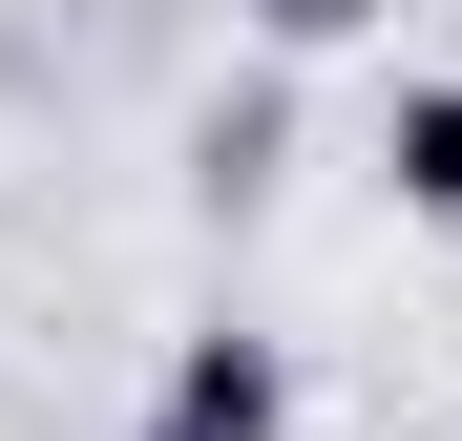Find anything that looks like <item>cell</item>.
<instances>
[{
  "mask_svg": "<svg viewBox=\"0 0 462 441\" xmlns=\"http://www.w3.org/2000/svg\"><path fill=\"white\" fill-rule=\"evenodd\" d=\"M147 441H294V336L189 316V336H169V379H147Z\"/></svg>",
  "mask_w": 462,
  "mask_h": 441,
  "instance_id": "1",
  "label": "cell"
},
{
  "mask_svg": "<svg viewBox=\"0 0 462 441\" xmlns=\"http://www.w3.org/2000/svg\"><path fill=\"white\" fill-rule=\"evenodd\" d=\"M378 189H400L420 232H462V63H420V85L378 106Z\"/></svg>",
  "mask_w": 462,
  "mask_h": 441,
  "instance_id": "2",
  "label": "cell"
},
{
  "mask_svg": "<svg viewBox=\"0 0 462 441\" xmlns=\"http://www.w3.org/2000/svg\"><path fill=\"white\" fill-rule=\"evenodd\" d=\"M378 22V0H253V42H294V63H316V42H357Z\"/></svg>",
  "mask_w": 462,
  "mask_h": 441,
  "instance_id": "3",
  "label": "cell"
}]
</instances>
